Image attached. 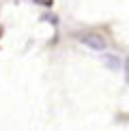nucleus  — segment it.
I'll use <instances>...</instances> for the list:
<instances>
[{
	"label": "nucleus",
	"instance_id": "1",
	"mask_svg": "<svg viewBox=\"0 0 129 131\" xmlns=\"http://www.w3.org/2000/svg\"><path fill=\"white\" fill-rule=\"evenodd\" d=\"M80 39H82V43H86V45H90V47H95V50H103V47H105L103 37L95 35V32H84V35H80Z\"/></svg>",
	"mask_w": 129,
	"mask_h": 131
},
{
	"label": "nucleus",
	"instance_id": "2",
	"mask_svg": "<svg viewBox=\"0 0 129 131\" xmlns=\"http://www.w3.org/2000/svg\"><path fill=\"white\" fill-rule=\"evenodd\" d=\"M35 2L43 4V7H52V2H54V0H35Z\"/></svg>",
	"mask_w": 129,
	"mask_h": 131
},
{
	"label": "nucleus",
	"instance_id": "3",
	"mask_svg": "<svg viewBox=\"0 0 129 131\" xmlns=\"http://www.w3.org/2000/svg\"><path fill=\"white\" fill-rule=\"evenodd\" d=\"M125 75H127V82H129V58H127V62H125Z\"/></svg>",
	"mask_w": 129,
	"mask_h": 131
}]
</instances>
